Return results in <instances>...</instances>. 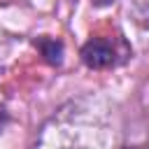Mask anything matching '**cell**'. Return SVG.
Segmentation results:
<instances>
[{"mask_svg":"<svg viewBox=\"0 0 149 149\" xmlns=\"http://www.w3.org/2000/svg\"><path fill=\"white\" fill-rule=\"evenodd\" d=\"M81 61L88 68H93V70H100V68L112 65V61H114V47H112V42H107L102 37L88 40L81 47Z\"/></svg>","mask_w":149,"mask_h":149,"instance_id":"cell-1","label":"cell"},{"mask_svg":"<svg viewBox=\"0 0 149 149\" xmlns=\"http://www.w3.org/2000/svg\"><path fill=\"white\" fill-rule=\"evenodd\" d=\"M37 47L42 51V56L51 63V65H58L63 61V44L58 40H49V37H40L37 40Z\"/></svg>","mask_w":149,"mask_h":149,"instance_id":"cell-2","label":"cell"},{"mask_svg":"<svg viewBox=\"0 0 149 149\" xmlns=\"http://www.w3.org/2000/svg\"><path fill=\"white\" fill-rule=\"evenodd\" d=\"M114 0H93V5H98V7H105V5H112Z\"/></svg>","mask_w":149,"mask_h":149,"instance_id":"cell-3","label":"cell"}]
</instances>
